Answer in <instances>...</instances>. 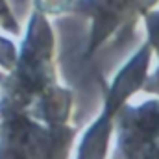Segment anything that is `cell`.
Segmentation results:
<instances>
[{"label":"cell","mask_w":159,"mask_h":159,"mask_svg":"<svg viewBox=\"0 0 159 159\" xmlns=\"http://www.w3.org/2000/svg\"><path fill=\"white\" fill-rule=\"evenodd\" d=\"M0 9H2V15H4V19H6V24H13V26H15V22H13V19H11V15L7 13V7H6V4H4V0H0Z\"/></svg>","instance_id":"obj_1"}]
</instances>
